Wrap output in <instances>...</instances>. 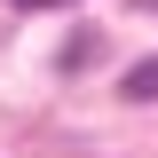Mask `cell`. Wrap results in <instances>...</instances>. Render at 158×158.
I'll use <instances>...</instances> for the list:
<instances>
[{"label":"cell","mask_w":158,"mask_h":158,"mask_svg":"<svg viewBox=\"0 0 158 158\" xmlns=\"http://www.w3.org/2000/svg\"><path fill=\"white\" fill-rule=\"evenodd\" d=\"M118 95H127V103H158V56H142L135 71L118 79Z\"/></svg>","instance_id":"6da1fadb"},{"label":"cell","mask_w":158,"mask_h":158,"mask_svg":"<svg viewBox=\"0 0 158 158\" xmlns=\"http://www.w3.org/2000/svg\"><path fill=\"white\" fill-rule=\"evenodd\" d=\"M16 8H56V0H16Z\"/></svg>","instance_id":"7a4b0ae2"}]
</instances>
